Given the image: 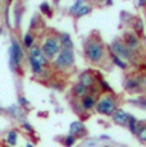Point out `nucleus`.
<instances>
[{"instance_id": "f257e3e1", "label": "nucleus", "mask_w": 146, "mask_h": 147, "mask_svg": "<svg viewBox=\"0 0 146 147\" xmlns=\"http://www.w3.org/2000/svg\"><path fill=\"white\" fill-rule=\"evenodd\" d=\"M105 56L104 45L97 38H89L85 44V58L90 63H100Z\"/></svg>"}, {"instance_id": "f03ea898", "label": "nucleus", "mask_w": 146, "mask_h": 147, "mask_svg": "<svg viewBox=\"0 0 146 147\" xmlns=\"http://www.w3.org/2000/svg\"><path fill=\"white\" fill-rule=\"evenodd\" d=\"M74 64V53L73 49H62L54 58L53 65L58 70H67Z\"/></svg>"}, {"instance_id": "7ed1b4c3", "label": "nucleus", "mask_w": 146, "mask_h": 147, "mask_svg": "<svg viewBox=\"0 0 146 147\" xmlns=\"http://www.w3.org/2000/svg\"><path fill=\"white\" fill-rule=\"evenodd\" d=\"M41 50L47 59H54L62 50V44L58 36H47L41 45Z\"/></svg>"}, {"instance_id": "20e7f679", "label": "nucleus", "mask_w": 146, "mask_h": 147, "mask_svg": "<svg viewBox=\"0 0 146 147\" xmlns=\"http://www.w3.org/2000/svg\"><path fill=\"white\" fill-rule=\"evenodd\" d=\"M23 56H24V53L22 50L19 42L16 38H12V45L9 47V65L12 68V70H16L17 68L21 65Z\"/></svg>"}, {"instance_id": "39448f33", "label": "nucleus", "mask_w": 146, "mask_h": 147, "mask_svg": "<svg viewBox=\"0 0 146 147\" xmlns=\"http://www.w3.org/2000/svg\"><path fill=\"white\" fill-rule=\"evenodd\" d=\"M95 109H96V111L99 113V114L112 117V114H113L117 109V101L113 96H104V97H101L96 102Z\"/></svg>"}, {"instance_id": "423d86ee", "label": "nucleus", "mask_w": 146, "mask_h": 147, "mask_svg": "<svg viewBox=\"0 0 146 147\" xmlns=\"http://www.w3.org/2000/svg\"><path fill=\"white\" fill-rule=\"evenodd\" d=\"M110 51L114 53L118 56H120L122 59H124V60H127V61L133 60V58H135L133 51H132L130 47L120 40H114L113 42H112L110 44Z\"/></svg>"}, {"instance_id": "0eeeda50", "label": "nucleus", "mask_w": 146, "mask_h": 147, "mask_svg": "<svg viewBox=\"0 0 146 147\" xmlns=\"http://www.w3.org/2000/svg\"><path fill=\"white\" fill-rule=\"evenodd\" d=\"M124 44L132 50V51H137L141 49V41L139 38V35L136 32H126L124 33Z\"/></svg>"}, {"instance_id": "6e6552de", "label": "nucleus", "mask_w": 146, "mask_h": 147, "mask_svg": "<svg viewBox=\"0 0 146 147\" xmlns=\"http://www.w3.org/2000/svg\"><path fill=\"white\" fill-rule=\"evenodd\" d=\"M30 56H32L35 60H37L43 67H47V60L49 59L45 56V54L43 53V50L39 45H33V46L30 47Z\"/></svg>"}, {"instance_id": "1a4fd4ad", "label": "nucleus", "mask_w": 146, "mask_h": 147, "mask_svg": "<svg viewBox=\"0 0 146 147\" xmlns=\"http://www.w3.org/2000/svg\"><path fill=\"white\" fill-rule=\"evenodd\" d=\"M130 117L131 115L127 114V113L122 109H116V111L112 114V119H113L114 123L118 124V125H122V127H127Z\"/></svg>"}, {"instance_id": "9d476101", "label": "nucleus", "mask_w": 146, "mask_h": 147, "mask_svg": "<svg viewBox=\"0 0 146 147\" xmlns=\"http://www.w3.org/2000/svg\"><path fill=\"white\" fill-rule=\"evenodd\" d=\"M96 97H95L94 94H86L83 96L82 98H81V107H82L85 111H90V110L95 109V106H96Z\"/></svg>"}, {"instance_id": "9b49d317", "label": "nucleus", "mask_w": 146, "mask_h": 147, "mask_svg": "<svg viewBox=\"0 0 146 147\" xmlns=\"http://www.w3.org/2000/svg\"><path fill=\"white\" fill-rule=\"evenodd\" d=\"M124 88L130 92H137L142 88L141 80L140 78H128L124 82Z\"/></svg>"}, {"instance_id": "f8f14e48", "label": "nucleus", "mask_w": 146, "mask_h": 147, "mask_svg": "<svg viewBox=\"0 0 146 147\" xmlns=\"http://www.w3.org/2000/svg\"><path fill=\"white\" fill-rule=\"evenodd\" d=\"M86 94H89V88L85 86V84L81 83V82H78L77 84H74V87H73V96H74L76 98H80L81 100Z\"/></svg>"}, {"instance_id": "ddd939ff", "label": "nucleus", "mask_w": 146, "mask_h": 147, "mask_svg": "<svg viewBox=\"0 0 146 147\" xmlns=\"http://www.w3.org/2000/svg\"><path fill=\"white\" fill-rule=\"evenodd\" d=\"M80 82L85 84L87 88H90V87L95 86V82H96V80H95V77L90 72H85V73H82V74H81Z\"/></svg>"}, {"instance_id": "4468645a", "label": "nucleus", "mask_w": 146, "mask_h": 147, "mask_svg": "<svg viewBox=\"0 0 146 147\" xmlns=\"http://www.w3.org/2000/svg\"><path fill=\"white\" fill-rule=\"evenodd\" d=\"M28 61H30V67H31V70H32L35 74L37 76H41L44 73V68L40 63H39L37 60H35V59L32 58V56H28Z\"/></svg>"}, {"instance_id": "2eb2a0df", "label": "nucleus", "mask_w": 146, "mask_h": 147, "mask_svg": "<svg viewBox=\"0 0 146 147\" xmlns=\"http://www.w3.org/2000/svg\"><path fill=\"white\" fill-rule=\"evenodd\" d=\"M59 40L62 44V49H73V41L68 33H60Z\"/></svg>"}, {"instance_id": "dca6fc26", "label": "nucleus", "mask_w": 146, "mask_h": 147, "mask_svg": "<svg viewBox=\"0 0 146 147\" xmlns=\"http://www.w3.org/2000/svg\"><path fill=\"white\" fill-rule=\"evenodd\" d=\"M83 129H85L83 123H81V121H73L71 124V127H69V134L77 136V134H80Z\"/></svg>"}, {"instance_id": "f3484780", "label": "nucleus", "mask_w": 146, "mask_h": 147, "mask_svg": "<svg viewBox=\"0 0 146 147\" xmlns=\"http://www.w3.org/2000/svg\"><path fill=\"white\" fill-rule=\"evenodd\" d=\"M91 10H92V8L90 7V5L83 4L82 7H81L80 9L74 13V17L78 19V18H81V17H85V16H87V14H90V13H91Z\"/></svg>"}, {"instance_id": "a211bd4d", "label": "nucleus", "mask_w": 146, "mask_h": 147, "mask_svg": "<svg viewBox=\"0 0 146 147\" xmlns=\"http://www.w3.org/2000/svg\"><path fill=\"white\" fill-rule=\"evenodd\" d=\"M23 45H24V47H27V49H30L31 46L35 45V37H33L32 32H27L26 35L23 36Z\"/></svg>"}, {"instance_id": "6ab92c4d", "label": "nucleus", "mask_w": 146, "mask_h": 147, "mask_svg": "<svg viewBox=\"0 0 146 147\" xmlns=\"http://www.w3.org/2000/svg\"><path fill=\"white\" fill-rule=\"evenodd\" d=\"M136 136L139 137V140L141 141V142L146 143V124H139Z\"/></svg>"}, {"instance_id": "aec40b11", "label": "nucleus", "mask_w": 146, "mask_h": 147, "mask_svg": "<svg viewBox=\"0 0 146 147\" xmlns=\"http://www.w3.org/2000/svg\"><path fill=\"white\" fill-rule=\"evenodd\" d=\"M110 56H112V60H113V63L116 64V65H118L119 68H122V69H126V68H127V64H126L124 59H122L120 56L116 55L114 53H110Z\"/></svg>"}, {"instance_id": "412c9836", "label": "nucleus", "mask_w": 146, "mask_h": 147, "mask_svg": "<svg viewBox=\"0 0 146 147\" xmlns=\"http://www.w3.org/2000/svg\"><path fill=\"white\" fill-rule=\"evenodd\" d=\"M139 121H137L136 119H135L133 117H130V120H128V124H127V127H128V129L132 132V133H135L136 134V132H137V128H139Z\"/></svg>"}, {"instance_id": "4be33fe9", "label": "nucleus", "mask_w": 146, "mask_h": 147, "mask_svg": "<svg viewBox=\"0 0 146 147\" xmlns=\"http://www.w3.org/2000/svg\"><path fill=\"white\" fill-rule=\"evenodd\" d=\"M17 132L16 131H10L9 133L7 134V142L9 143L10 146H14L16 143H17Z\"/></svg>"}, {"instance_id": "5701e85b", "label": "nucleus", "mask_w": 146, "mask_h": 147, "mask_svg": "<svg viewBox=\"0 0 146 147\" xmlns=\"http://www.w3.org/2000/svg\"><path fill=\"white\" fill-rule=\"evenodd\" d=\"M83 4H85V0H76L74 4H73L71 8H69V13H71V14H74L78 9H80L81 7H82Z\"/></svg>"}, {"instance_id": "b1692460", "label": "nucleus", "mask_w": 146, "mask_h": 147, "mask_svg": "<svg viewBox=\"0 0 146 147\" xmlns=\"http://www.w3.org/2000/svg\"><path fill=\"white\" fill-rule=\"evenodd\" d=\"M40 12L47 17L51 16V9H50V5L47 4V3H43V4L40 5Z\"/></svg>"}, {"instance_id": "393cba45", "label": "nucleus", "mask_w": 146, "mask_h": 147, "mask_svg": "<svg viewBox=\"0 0 146 147\" xmlns=\"http://www.w3.org/2000/svg\"><path fill=\"white\" fill-rule=\"evenodd\" d=\"M135 32L139 36H141V33L144 32V24H142V22L140 19H137L136 23H135Z\"/></svg>"}, {"instance_id": "a878e982", "label": "nucleus", "mask_w": 146, "mask_h": 147, "mask_svg": "<svg viewBox=\"0 0 146 147\" xmlns=\"http://www.w3.org/2000/svg\"><path fill=\"white\" fill-rule=\"evenodd\" d=\"M74 143H76V137L73 134H69L68 137L64 138V145L66 146H72V145H74Z\"/></svg>"}, {"instance_id": "bb28decb", "label": "nucleus", "mask_w": 146, "mask_h": 147, "mask_svg": "<svg viewBox=\"0 0 146 147\" xmlns=\"http://www.w3.org/2000/svg\"><path fill=\"white\" fill-rule=\"evenodd\" d=\"M18 101H19V106H27V105H28V104H30L28 101H27L26 98L23 97V96H21V97H19V100H18Z\"/></svg>"}, {"instance_id": "cd10ccee", "label": "nucleus", "mask_w": 146, "mask_h": 147, "mask_svg": "<svg viewBox=\"0 0 146 147\" xmlns=\"http://www.w3.org/2000/svg\"><path fill=\"white\" fill-rule=\"evenodd\" d=\"M100 84H101V86H100V87H101V88H104V90H106V91H112V88H110V87H109V84L108 83H106V82L105 81H100Z\"/></svg>"}, {"instance_id": "c85d7f7f", "label": "nucleus", "mask_w": 146, "mask_h": 147, "mask_svg": "<svg viewBox=\"0 0 146 147\" xmlns=\"http://www.w3.org/2000/svg\"><path fill=\"white\" fill-rule=\"evenodd\" d=\"M23 128L26 129L27 132H32V131H33V129H32V127H31L28 123H24V124H23Z\"/></svg>"}, {"instance_id": "c756f323", "label": "nucleus", "mask_w": 146, "mask_h": 147, "mask_svg": "<svg viewBox=\"0 0 146 147\" xmlns=\"http://www.w3.org/2000/svg\"><path fill=\"white\" fill-rule=\"evenodd\" d=\"M140 80H141V84H142V87H146V76H144V77H141Z\"/></svg>"}, {"instance_id": "7c9ffc66", "label": "nucleus", "mask_w": 146, "mask_h": 147, "mask_svg": "<svg viewBox=\"0 0 146 147\" xmlns=\"http://www.w3.org/2000/svg\"><path fill=\"white\" fill-rule=\"evenodd\" d=\"M139 5H140V7H144V5H146V0H139Z\"/></svg>"}, {"instance_id": "2f4dec72", "label": "nucleus", "mask_w": 146, "mask_h": 147, "mask_svg": "<svg viewBox=\"0 0 146 147\" xmlns=\"http://www.w3.org/2000/svg\"><path fill=\"white\" fill-rule=\"evenodd\" d=\"M0 33H1V28H0Z\"/></svg>"}, {"instance_id": "473e14b6", "label": "nucleus", "mask_w": 146, "mask_h": 147, "mask_svg": "<svg viewBox=\"0 0 146 147\" xmlns=\"http://www.w3.org/2000/svg\"><path fill=\"white\" fill-rule=\"evenodd\" d=\"M145 101H146V95H145Z\"/></svg>"}]
</instances>
